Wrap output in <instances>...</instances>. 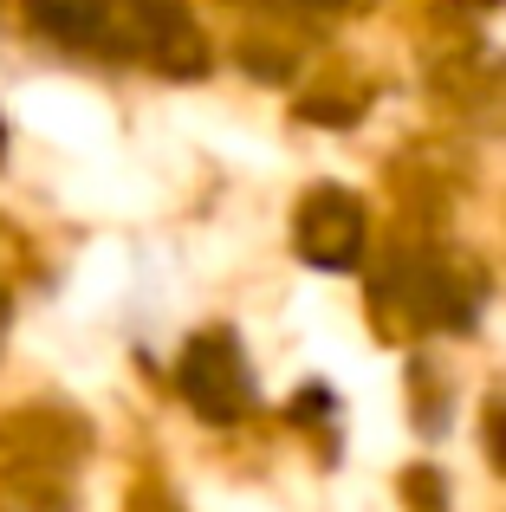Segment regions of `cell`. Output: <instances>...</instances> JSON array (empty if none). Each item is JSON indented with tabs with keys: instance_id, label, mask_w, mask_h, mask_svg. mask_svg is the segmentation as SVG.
Returning a JSON list of instances; mask_svg holds the SVG:
<instances>
[{
	"instance_id": "cell-1",
	"label": "cell",
	"mask_w": 506,
	"mask_h": 512,
	"mask_svg": "<svg viewBox=\"0 0 506 512\" xmlns=\"http://www.w3.org/2000/svg\"><path fill=\"white\" fill-rule=\"evenodd\" d=\"M182 396L208 415V422H228L247 409V363L234 338H195L182 357Z\"/></svg>"
},
{
	"instance_id": "cell-2",
	"label": "cell",
	"mask_w": 506,
	"mask_h": 512,
	"mask_svg": "<svg viewBox=\"0 0 506 512\" xmlns=\"http://www.w3.org/2000/svg\"><path fill=\"white\" fill-rule=\"evenodd\" d=\"M357 240H364V214H357L351 195L338 188H318L299 214V253L318 266H351L357 260Z\"/></svg>"
},
{
	"instance_id": "cell-3",
	"label": "cell",
	"mask_w": 506,
	"mask_h": 512,
	"mask_svg": "<svg viewBox=\"0 0 506 512\" xmlns=\"http://www.w3.org/2000/svg\"><path fill=\"white\" fill-rule=\"evenodd\" d=\"M104 20V0H33V26H46L65 46H85Z\"/></svg>"
}]
</instances>
